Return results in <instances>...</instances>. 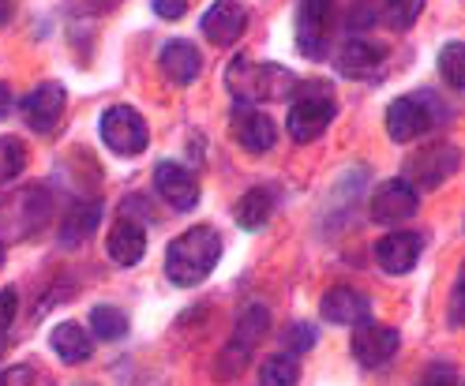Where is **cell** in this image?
<instances>
[{"mask_svg": "<svg viewBox=\"0 0 465 386\" xmlns=\"http://www.w3.org/2000/svg\"><path fill=\"white\" fill-rule=\"evenodd\" d=\"M440 75L447 79V86H454V91L465 86V45L461 42H447L440 49Z\"/></svg>", "mask_w": 465, "mask_h": 386, "instance_id": "27", "label": "cell"}, {"mask_svg": "<svg viewBox=\"0 0 465 386\" xmlns=\"http://www.w3.org/2000/svg\"><path fill=\"white\" fill-rule=\"evenodd\" d=\"M424 252V236L413 229H394L387 233L380 244H375V262L383 266L387 274H410L413 266L420 262Z\"/></svg>", "mask_w": 465, "mask_h": 386, "instance_id": "16", "label": "cell"}, {"mask_svg": "<svg viewBox=\"0 0 465 386\" xmlns=\"http://www.w3.org/2000/svg\"><path fill=\"white\" fill-rule=\"evenodd\" d=\"M12 105H15V102H12V91H8L5 83H0V121H5V116L12 113Z\"/></svg>", "mask_w": 465, "mask_h": 386, "instance_id": "35", "label": "cell"}, {"mask_svg": "<svg viewBox=\"0 0 465 386\" xmlns=\"http://www.w3.org/2000/svg\"><path fill=\"white\" fill-rule=\"evenodd\" d=\"M158 68L173 86H192L203 72V53L188 38H173L158 49Z\"/></svg>", "mask_w": 465, "mask_h": 386, "instance_id": "17", "label": "cell"}, {"mask_svg": "<svg viewBox=\"0 0 465 386\" xmlns=\"http://www.w3.org/2000/svg\"><path fill=\"white\" fill-rule=\"evenodd\" d=\"M222 259V233L214 225H192L165 248V278L177 289H192L211 278Z\"/></svg>", "mask_w": 465, "mask_h": 386, "instance_id": "1", "label": "cell"}, {"mask_svg": "<svg viewBox=\"0 0 465 386\" xmlns=\"http://www.w3.org/2000/svg\"><path fill=\"white\" fill-rule=\"evenodd\" d=\"M401 345V334L394 331V326H380V322H361L357 326V334H353V356H357V364L375 371V368H383L391 356L398 352Z\"/></svg>", "mask_w": 465, "mask_h": 386, "instance_id": "14", "label": "cell"}, {"mask_svg": "<svg viewBox=\"0 0 465 386\" xmlns=\"http://www.w3.org/2000/svg\"><path fill=\"white\" fill-rule=\"evenodd\" d=\"M53 199L45 184H26L0 199V244L31 241V236L49 222Z\"/></svg>", "mask_w": 465, "mask_h": 386, "instance_id": "3", "label": "cell"}, {"mask_svg": "<svg viewBox=\"0 0 465 386\" xmlns=\"http://www.w3.org/2000/svg\"><path fill=\"white\" fill-rule=\"evenodd\" d=\"M49 345H53V352H56V361L61 364H86L94 356V338H91V331L86 326H79V322H56L53 331H49Z\"/></svg>", "mask_w": 465, "mask_h": 386, "instance_id": "21", "label": "cell"}, {"mask_svg": "<svg viewBox=\"0 0 465 386\" xmlns=\"http://www.w3.org/2000/svg\"><path fill=\"white\" fill-rule=\"evenodd\" d=\"M319 315L327 322H338V326H361L371 319V304H368L364 292L349 289V285H334L323 296V304H319Z\"/></svg>", "mask_w": 465, "mask_h": 386, "instance_id": "20", "label": "cell"}, {"mask_svg": "<svg viewBox=\"0 0 465 386\" xmlns=\"http://www.w3.org/2000/svg\"><path fill=\"white\" fill-rule=\"evenodd\" d=\"M267 326H271V312H267L263 304H248V308L241 312V319H237V331H232V341L225 345L218 368H225V371L244 368L248 356H252V345L267 334Z\"/></svg>", "mask_w": 465, "mask_h": 386, "instance_id": "12", "label": "cell"}, {"mask_svg": "<svg viewBox=\"0 0 465 386\" xmlns=\"http://www.w3.org/2000/svg\"><path fill=\"white\" fill-rule=\"evenodd\" d=\"M12 15H15V5H12V0H0V26H8Z\"/></svg>", "mask_w": 465, "mask_h": 386, "instance_id": "36", "label": "cell"}, {"mask_svg": "<svg viewBox=\"0 0 465 386\" xmlns=\"http://www.w3.org/2000/svg\"><path fill=\"white\" fill-rule=\"evenodd\" d=\"M98 222H102V206H98V203H75L72 214H68L64 225H61V244H64V248L86 244V241L94 236Z\"/></svg>", "mask_w": 465, "mask_h": 386, "instance_id": "23", "label": "cell"}, {"mask_svg": "<svg viewBox=\"0 0 465 386\" xmlns=\"http://www.w3.org/2000/svg\"><path fill=\"white\" fill-rule=\"evenodd\" d=\"M154 192L169 211H177V214H188L199 206V184H195L192 169L181 162H158L154 165Z\"/></svg>", "mask_w": 465, "mask_h": 386, "instance_id": "11", "label": "cell"}, {"mask_svg": "<svg viewBox=\"0 0 465 386\" xmlns=\"http://www.w3.org/2000/svg\"><path fill=\"white\" fill-rule=\"evenodd\" d=\"M98 132H102V143L121 158H135L151 146V128L143 121V113L132 105H109L98 121Z\"/></svg>", "mask_w": 465, "mask_h": 386, "instance_id": "6", "label": "cell"}, {"mask_svg": "<svg viewBox=\"0 0 465 386\" xmlns=\"http://www.w3.org/2000/svg\"><path fill=\"white\" fill-rule=\"evenodd\" d=\"M297 75L282 64H255V61H232L225 68V86L241 105H263V102H285L297 91Z\"/></svg>", "mask_w": 465, "mask_h": 386, "instance_id": "2", "label": "cell"}, {"mask_svg": "<svg viewBox=\"0 0 465 386\" xmlns=\"http://www.w3.org/2000/svg\"><path fill=\"white\" fill-rule=\"evenodd\" d=\"M15 312H19V296H15V289H0V338H8L12 322H15Z\"/></svg>", "mask_w": 465, "mask_h": 386, "instance_id": "31", "label": "cell"}, {"mask_svg": "<svg viewBox=\"0 0 465 386\" xmlns=\"http://www.w3.org/2000/svg\"><path fill=\"white\" fill-rule=\"evenodd\" d=\"M26 165H31V151H26V143L15 139V135H0V188L12 184Z\"/></svg>", "mask_w": 465, "mask_h": 386, "instance_id": "26", "label": "cell"}, {"mask_svg": "<svg viewBox=\"0 0 465 386\" xmlns=\"http://www.w3.org/2000/svg\"><path fill=\"white\" fill-rule=\"evenodd\" d=\"M151 8H154V15H158V19L177 23V19L188 12V0H151Z\"/></svg>", "mask_w": 465, "mask_h": 386, "instance_id": "32", "label": "cell"}, {"mask_svg": "<svg viewBox=\"0 0 465 386\" xmlns=\"http://www.w3.org/2000/svg\"><path fill=\"white\" fill-rule=\"evenodd\" d=\"M64 109H68V91L56 79L38 83L35 91L19 102V116L26 121V128L38 132V135L56 132V124L64 121Z\"/></svg>", "mask_w": 465, "mask_h": 386, "instance_id": "9", "label": "cell"}, {"mask_svg": "<svg viewBox=\"0 0 465 386\" xmlns=\"http://www.w3.org/2000/svg\"><path fill=\"white\" fill-rule=\"evenodd\" d=\"M331 19H334V0H301L297 19H293V38H297L301 56H308V61H323Z\"/></svg>", "mask_w": 465, "mask_h": 386, "instance_id": "8", "label": "cell"}, {"mask_svg": "<svg viewBox=\"0 0 465 386\" xmlns=\"http://www.w3.org/2000/svg\"><path fill=\"white\" fill-rule=\"evenodd\" d=\"M128 334V315L113 304H98L91 312V338L98 341H121Z\"/></svg>", "mask_w": 465, "mask_h": 386, "instance_id": "25", "label": "cell"}, {"mask_svg": "<svg viewBox=\"0 0 465 386\" xmlns=\"http://www.w3.org/2000/svg\"><path fill=\"white\" fill-rule=\"evenodd\" d=\"M301 382V364L293 352H274L259 368V386H297Z\"/></svg>", "mask_w": 465, "mask_h": 386, "instance_id": "24", "label": "cell"}, {"mask_svg": "<svg viewBox=\"0 0 465 386\" xmlns=\"http://www.w3.org/2000/svg\"><path fill=\"white\" fill-rule=\"evenodd\" d=\"M0 386H35V371L26 368V364L0 368Z\"/></svg>", "mask_w": 465, "mask_h": 386, "instance_id": "33", "label": "cell"}, {"mask_svg": "<svg viewBox=\"0 0 465 386\" xmlns=\"http://www.w3.org/2000/svg\"><path fill=\"white\" fill-rule=\"evenodd\" d=\"M450 326H461V282L454 285V296H450Z\"/></svg>", "mask_w": 465, "mask_h": 386, "instance_id": "34", "label": "cell"}, {"mask_svg": "<svg viewBox=\"0 0 465 386\" xmlns=\"http://www.w3.org/2000/svg\"><path fill=\"white\" fill-rule=\"evenodd\" d=\"M458 165H461L458 146L435 143V146H424V151H417L410 162H405V176H401V181H410L417 192H431V188L447 184L450 176L458 173Z\"/></svg>", "mask_w": 465, "mask_h": 386, "instance_id": "7", "label": "cell"}, {"mask_svg": "<svg viewBox=\"0 0 465 386\" xmlns=\"http://www.w3.org/2000/svg\"><path fill=\"white\" fill-rule=\"evenodd\" d=\"M417 211H420V195L410 181H401V176L383 181L371 192V222L375 225H401V222H410Z\"/></svg>", "mask_w": 465, "mask_h": 386, "instance_id": "10", "label": "cell"}, {"mask_svg": "<svg viewBox=\"0 0 465 386\" xmlns=\"http://www.w3.org/2000/svg\"><path fill=\"white\" fill-rule=\"evenodd\" d=\"M293 105H289V116H285V132L293 143H312L319 139L331 121H334V94L327 91L323 83H297V91H293Z\"/></svg>", "mask_w": 465, "mask_h": 386, "instance_id": "4", "label": "cell"}, {"mask_svg": "<svg viewBox=\"0 0 465 386\" xmlns=\"http://www.w3.org/2000/svg\"><path fill=\"white\" fill-rule=\"evenodd\" d=\"M285 349L289 352H308V349H315V341H319V331H315V326L312 322H293V326H289V331H285Z\"/></svg>", "mask_w": 465, "mask_h": 386, "instance_id": "28", "label": "cell"}, {"mask_svg": "<svg viewBox=\"0 0 465 386\" xmlns=\"http://www.w3.org/2000/svg\"><path fill=\"white\" fill-rule=\"evenodd\" d=\"M274 206H278V195H274L271 188H252V192L241 195V203H237V211H232V218H237L241 229L255 233V229H263V225L271 222Z\"/></svg>", "mask_w": 465, "mask_h": 386, "instance_id": "22", "label": "cell"}, {"mask_svg": "<svg viewBox=\"0 0 465 386\" xmlns=\"http://www.w3.org/2000/svg\"><path fill=\"white\" fill-rule=\"evenodd\" d=\"M380 61H383V45L364 42V38H345L331 56L334 72L345 79H368L375 68H380Z\"/></svg>", "mask_w": 465, "mask_h": 386, "instance_id": "18", "label": "cell"}, {"mask_svg": "<svg viewBox=\"0 0 465 386\" xmlns=\"http://www.w3.org/2000/svg\"><path fill=\"white\" fill-rule=\"evenodd\" d=\"M420 12H424V0H391V26L410 31Z\"/></svg>", "mask_w": 465, "mask_h": 386, "instance_id": "29", "label": "cell"}, {"mask_svg": "<svg viewBox=\"0 0 465 386\" xmlns=\"http://www.w3.org/2000/svg\"><path fill=\"white\" fill-rule=\"evenodd\" d=\"M417 386H458V368H454V364H447V361L428 364Z\"/></svg>", "mask_w": 465, "mask_h": 386, "instance_id": "30", "label": "cell"}, {"mask_svg": "<svg viewBox=\"0 0 465 386\" xmlns=\"http://www.w3.org/2000/svg\"><path fill=\"white\" fill-rule=\"evenodd\" d=\"M435 116H440V121H450V109H443V102L431 91L405 94V98H394L387 109V132L394 143H413L435 124Z\"/></svg>", "mask_w": 465, "mask_h": 386, "instance_id": "5", "label": "cell"}, {"mask_svg": "<svg viewBox=\"0 0 465 386\" xmlns=\"http://www.w3.org/2000/svg\"><path fill=\"white\" fill-rule=\"evenodd\" d=\"M105 248H109V259H113L116 266H135V262H143V255H147V225L132 222L128 214H121V218L113 222V229H109Z\"/></svg>", "mask_w": 465, "mask_h": 386, "instance_id": "19", "label": "cell"}, {"mask_svg": "<svg viewBox=\"0 0 465 386\" xmlns=\"http://www.w3.org/2000/svg\"><path fill=\"white\" fill-rule=\"evenodd\" d=\"M0 266H5V244H0Z\"/></svg>", "mask_w": 465, "mask_h": 386, "instance_id": "37", "label": "cell"}, {"mask_svg": "<svg viewBox=\"0 0 465 386\" xmlns=\"http://www.w3.org/2000/svg\"><path fill=\"white\" fill-rule=\"evenodd\" d=\"M232 139H237L248 154H267L278 143V124L263 109L237 102V109H232Z\"/></svg>", "mask_w": 465, "mask_h": 386, "instance_id": "15", "label": "cell"}, {"mask_svg": "<svg viewBox=\"0 0 465 386\" xmlns=\"http://www.w3.org/2000/svg\"><path fill=\"white\" fill-rule=\"evenodd\" d=\"M244 26H248V8H244V0H214V5L203 12L199 19V31L207 42L214 45H232L241 35H244Z\"/></svg>", "mask_w": 465, "mask_h": 386, "instance_id": "13", "label": "cell"}]
</instances>
